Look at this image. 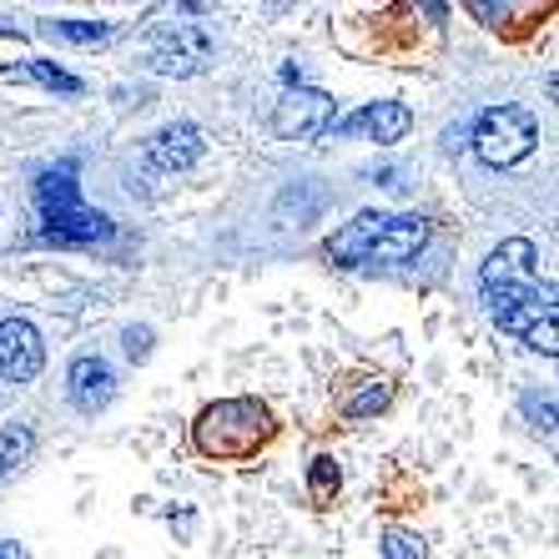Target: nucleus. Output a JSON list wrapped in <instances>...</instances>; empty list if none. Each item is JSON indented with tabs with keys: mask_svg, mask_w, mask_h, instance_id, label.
<instances>
[{
	"mask_svg": "<svg viewBox=\"0 0 559 559\" xmlns=\"http://www.w3.org/2000/svg\"><path fill=\"white\" fill-rule=\"evenodd\" d=\"M36 207H40V237L46 242H106L117 233L111 217L96 207L81 202V187H76V162H56L36 177Z\"/></svg>",
	"mask_w": 559,
	"mask_h": 559,
	"instance_id": "obj_1",
	"label": "nucleus"
},
{
	"mask_svg": "<svg viewBox=\"0 0 559 559\" xmlns=\"http://www.w3.org/2000/svg\"><path fill=\"white\" fill-rule=\"evenodd\" d=\"M273 439V414L258 399H227L197 418V449L207 459H248Z\"/></svg>",
	"mask_w": 559,
	"mask_h": 559,
	"instance_id": "obj_2",
	"label": "nucleus"
},
{
	"mask_svg": "<svg viewBox=\"0 0 559 559\" xmlns=\"http://www.w3.org/2000/svg\"><path fill=\"white\" fill-rule=\"evenodd\" d=\"M495 323L514 338H524L530 348H539L545 358H555V287H534V283H509V287H484Z\"/></svg>",
	"mask_w": 559,
	"mask_h": 559,
	"instance_id": "obj_3",
	"label": "nucleus"
},
{
	"mask_svg": "<svg viewBox=\"0 0 559 559\" xmlns=\"http://www.w3.org/2000/svg\"><path fill=\"white\" fill-rule=\"evenodd\" d=\"M539 146V121L524 106H489L474 127V152L489 167H514Z\"/></svg>",
	"mask_w": 559,
	"mask_h": 559,
	"instance_id": "obj_4",
	"label": "nucleus"
},
{
	"mask_svg": "<svg viewBox=\"0 0 559 559\" xmlns=\"http://www.w3.org/2000/svg\"><path fill=\"white\" fill-rule=\"evenodd\" d=\"M333 121H338V111H333V96L323 92H287L273 106V136H283V142H318V136H328Z\"/></svg>",
	"mask_w": 559,
	"mask_h": 559,
	"instance_id": "obj_5",
	"label": "nucleus"
},
{
	"mask_svg": "<svg viewBox=\"0 0 559 559\" xmlns=\"http://www.w3.org/2000/svg\"><path fill=\"white\" fill-rule=\"evenodd\" d=\"M152 71H162V76H192V71H202V66L212 61V36L202 26H192V21H177V26H167L162 36L152 40Z\"/></svg>",
	"mask_w": 559,
	"mask_h": 559,
	"instance_id": "obj_6",
	"label": "nucleus"
},
{
	"mask_svg": "<svg viewBox=\"0 0 559 559\" xmlns=\"http://www.w3.org/2000/svg\"><path fill=\"white\" fill-rule=\"evenodd\" d=\"M429 242V222L404 212V217H389L383 222V233L373 237V248L364 252V267H399V262L418 258Z\"/></svg>",
	"mask_w": 559,
	"mask_h": 559,
	"instance_id": "obj_7",
	"label": "nucleus"
},
{
	"mask_svg": "<svg viewBox=\"0 0 559 559\" xmlns=\"http://www.w3.org/2000/svg\"><path fill=\"white\" fill-rule=\"evenodd\" d=\"M46 364V343L26 318H5L0 323V373L15 378V383H31Z\"/></svg>",
	"mask_w": 559,
	"mask_h": 559,
	"instance_id": "obj_8",
	"label": "nucleus"
},
{
	"mask_svg": "<svg viewBox=\"0 0 559 559\" xmlns=\"http://www.w3.org/2000/svg\"><path fill=\"white\" fill-rule=\"evenodd\" d=\"M202 156V131L192 121H171L146 142V167L152 171H187Z\"/></svg>",
	"mask_w": 559,
	"mask_h": 559,
	"instance_id": "obj_9",
	"label": "nucleus"
},
{
	"mask_svg": "<svg viewBox=\"0 0 559 559\" xmlns=\"http://www.w3.org/2000/svg\"><path fill=\"white\" fill-rule=\"evenodd\" d=\"M66 383H71V404H76L81 414H96V408H106L117 399V373H111V364L96 358V353L76 358L71 373H66Z\"/></svg>",
	"mask_w": 559,
	"mask_h": 559,
	"instance_id": "obj_10",
	"label": "nucleus"
},
{
	"mask_svg": "<svg viewBox=\"0 0 559 559\" xmlns=\"http://www.w3.org/2000/svg\"><path fill=\"white\" fill-rule=\"evenodd\" d=\"M408 106H399V102H373V106H364V111H353V117H343V121H333L328 131H338V136H353V131H368L373 142H399L408 131Z\"/></svg>",
	"mask_w": 559,
	"mask_h": 559,
	"instance_id": "obj_11",
	"label": "nucleus"
},
{
	"mask_svg": "<svg viewBox=\"0 0 559 559\" xmlns=\"http://www.w3.org/2000/svg\"><path fill=\"white\" fill-rule=\"evenodd\" d=\"M534 262H539V252H534V242H524V237H509V242H499V248L489 252V262H484L479 283H484V287L534 283Z\"/></svg>",
	"mask_w": 559,
	"mask_h": 559,
	"instance_id": "obj_12",
	"label": "nucleus"
},
{
	"mask_svg": "<svg viewBox=\"0 0 559 559\" xmlns=\"http://www.w3.org/2000/svg\"><path fill=\"white\" fill-rule=\"evenodd\" d=\"M5 76H11V81H36V86H51V92H66V96L81 92V76L61 71L56 61H21V66H11Z\"/></svg>",
	"mask_w": 559,
	"mask_h": 559,
	"instance_id": "obj_13",
	"label": "nucleus"
},
{
	"mask_svg": "<svg viewBox=\"0 0 559 559\" xmlns=\"http://www.w3.org/2000/svg\"><path fill=\"white\" fill-rule=\"evenodd\" d=\"M40 36L66 40V46H102L111 36V26L106 21H40Z\"/></svg>",
	"mask_w": 559,
	"mask_h": 559,
	"instance_id": "obj_14",
	"label": "nucleus"
},
{
	"mask_svg": "<svg viewBox=\"0 0 559 559\" xmlns=\"http://www.w3.org/2000/svg\"><path fill=\"white\" fill-rule=\"evenodd\" d=\"M389 378H368V383H364V389H358V393H353V399H348V404H343V414H348V418H368V414H378V408H389Z\"/></svg>",
	"mask_w": 559,
	"mask_h": 559,
	"instance_id": "obj_15",
	"label": "nucleus"
},
{
	"mask_svg": "<svg viewBox=\"0 0 559 559\" xmlns=\"http://www.w3.org/2000/svg\"><path fill=\"white\" fill-rule=\"evenodd\" d=\"M383 559H424V539L408 530H389L383 534Z\"/></svg>",
	"mask_w": 559,
	"mask_h": 559,
	"instance_id": "obj_16",
	"label": "nucleus"
},
{
	"mask_svg": "<svg viewBox=\"0 0 559 559\" xmlns=\"http://www.w3.org/2000/svg\"><path fill=\"white\" fill-rule=\"evenodd\" d=\"M26 454H31V433L26 429H11V433H5V459H0V464H21Z\"/></svg>",
	"mask_w": 559,
	"mask_h": 559,
	"instance_id": "obj_17",
	"label": "nucleus"
},
{
	"mask_svg": "<svg viewBox=\"0 0 559 559\" xmlns=\"http://www.w3.org/2000/svg\"><path fill=\"white\" fill-rule=\"evenodd\" d=\"M127 353L142 364L146 353H152V328H127Z\"/></svg>",
	"mask_w": 559,
	"mask_h": 559,
	"instance_id": "obj_18",
	"label": "nucleus"
},
{
	"mask_svg": "<svg viewBox=\"0 0 559 559\" xmlns=\"http://www.w3.org/2000/svg\"><path fill=\"white\" fill-rule=\"evenodd\" d=\"M312 484H318V495H323L328 484H333V459H318V468H312Z\"/></svg>",
	"mask_w": 559,
	"mask_h": 559,
	"instance_id": "obj_19",
	"label": "nucleus"
},
{
	"mask_svg": "<svg viewBox=\"0 0 559 559\" xmlns=\"http://www.w3.org/2000/svg\"><path fill=\"white\" fill-rule=\"evenodd\" d=\"M0 559H26V549H21V545L11 539V545H0Z\"/></svg>",
	"mask_w": 559,
	"mask_h": 559,
	"instance_id": "obj_20",
	"label": "nucleus"
},
{
	"mask_svg": "<svg viewBox=\"0 0 559 559\" xmlns=\"http://www.w3.org/2000/svg\"><path fill=\"white\" fill-rule=\"evenodd\" d=\"M0 474H5V464H0Z\"/></svg>",
	"mask_w": 559,
	"mask_h": 559,
	"instance_id": "obj_21",
	"label": "nucleus"
}]
</instances>
